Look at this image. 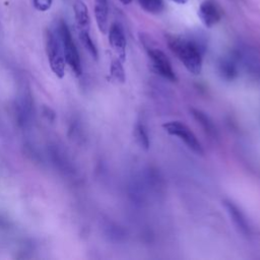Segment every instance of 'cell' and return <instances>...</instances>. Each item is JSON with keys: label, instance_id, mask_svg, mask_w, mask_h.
I'll use <instances>...</instances> for the list:
<instances>
[{"label": "cell", "instance_id": "cell-1", "mask_svg": "<svg viewBox=\"0 0 260 260\" xmlns=\"http://www.w3.org/2000/svg\"><path fill=\"white\" fill-rule=\"evenodd\" d=\"M167 43L173 54L192 74H200L203 66L202 50L200 46L189 39L179 36H168Z\"/></svg>", "mask_w": 260, "mask_h": 260}, {"label": "cell", "instance_id": "cell-2", "mask_svg": "<svg viewBox=\"0 0 260 260\" xmlns=\"http://www.w3.org/2000/svg\"><path fill=\"white\" fill-rule=\"evenodd\" d=\"M46 51L50 67L58 78L65 75V57L59 35L48 31L46 34Z\"/></svg>", "mask_w": 260, "mask_h": 260}, {"label": "cell", "instance_id": "cell-3", "mask_svg": "<svg viewBox=\"0 0 260 260\" xmlns=\"http://www.w3.org/2000/svg\"><path fill=\"white\" fill-rule=\"evenodd\" d=\"M58 35L60 37V41L62 44L66 63L69 65L71 70L77 76H79L82 73V66H81L78 50L73 41V38L71 36L68 26L63 21H61L59 24Z\"/></svg>", "mask_w": 260, "mask_h": 260}, {"label": "cell", "instance_id": "cell-4", "mask_svg": "<svg viewBox=\"0 0 260 260\" xmlns=\"http://www.w3.org/2000/svg\"><path fill=\"white\" fill-rule=\"evenodd\" d=\"M164 130L175 137H178L186 146L197 154H203L204 149L195 133L181 121H169L163 124Z\"/></svg>", "mask_w": 260, "mask_h": 260}, {"label": "cell", "instance_id": "cell-5", "mask_svg": "<svg viewBox=\"0 0 260 260\" xmlns=\"http://www.w3.org/2000/svg\"><path fill=\"white\" fill-rule=\"evenodd\" d=\"M147 55L151 62L154 71L169 81L175 82L178 80L175 70L168 56L159 48H147Z\"/></svg>", "mask_w": 260, "mask_h": 260}, {"label": "cell", "instance_id": "cell-6", "mask_svg": "<svg viewBox=\"0 0 260 260\" xmlns=\"http://www.w3.org/2000/svg\"><path fill=\"white\" fill-rule=\"evenodd\" d=\"M197 16L204 27L211 29L222 20V11L213 0H204L198 8Z\"/></svg>", "mask_w": 260, "mask_h": 260}, {"label": "cell", "instance_id": "cell-7", "mask_svg": "<svg viewBox=\"0 0 260 260\" xmlns=\"http://www.w3.org/2000/svg\"><path fill=\"white\" fill-rule=\"evenodd\" d=\"M108 38H109V44L111 48L114 50L118 58L122 62H124L126 57L127 43H126V37L123 31V28L117 23L112 24L111 27L108 29Z\"/></svg>", "mask_w": 260, "mask_h": 260}, {"label": "cell", "instance_id": "cell-8", "mask_svg": "<svg viewBox=\"0 0 260 260\" xmlns=\"http://www.w3.org/2000/svg\"><path fill=\"white\" fill-rule=\"evenodd\" d=\"M223 203L235 227L239 230L240 233H242L245 236H248L250 234V226L248 220L246 219L242 211L231 200L226 199L223 201Z\"/></svg>", "mask_w": 260, "mask_h": 260}, {"label": "cell", "instance_id": "cell-9", "mask_svg": "<svg viewBox=\"0 0 260 260\" xmlns=\"http://www.w3.org/2000/svg\"><path fill=\"white\" fill-rule=\"evenodd\" d=\"M33 116V101L29 92L23 93L17 103V118L22 126H27Z\"/></svg>", "mask_w": 260, "mask_h": 260}, {"label": "cell", "instance_id": "cell-10", "mask_svg": "<svg viewBox=\"0 0 260 260\" xmlns=\"http://www.w3.org/2000/svg\"><path fill=\"white\" fill-rule=\"evenodd\" d=\"M108 0H95V18L97 26L102 34L108 32Z\"/></svg>", "mask_w": 260, "mask_h": 260}, {"label": "cell", "instance_id": "cell-11", "mask_svg": "<svg viewBox=\"0 0 260 260\" xmlns=\"http://www.w3.org/2000/svg\"><path fill=\"white\" fill-rule=\"evenodd\" d=\"M73 12L78 31H89L91 18L89 15L88 7L82 0H74Z\"/></svg>", "mask_w": 260, "mask_h": 260}, {"label": "cell", "instance_id": "cell-12", "mask_svg": "<svg viewBox=\"0 0 260 260\" xmlns=\"http://www.w3.org/2000/svg\"><path fill=\"white\" fill-rule=\"evenodd\" d=\"M191 113H192L193 117L195 118V120L198 121V123H200V125L203 127L204 131L207 132V134L213 135V136H215L217 134V130H216V127H215L213 121L205 113H203L202 111L197 110V109H192Z\"/></svg>", "mask_w": 260, "mask_h": 260}, {"label": "cell", "instance_id": "cell-13", "mask_svg": "<svg viewBox=\"0 0 260 260\" xmlns=\"http://www.w3.org/2000/svg\"><path fill=\"white\" fill-rule=\"evenodd\" d=\"M140 8L151 15H159L165 9L164 0H138Z\"/></svg>", "mask_w": 260, "mask_h": 260}, {"label": "cell", "instance_id": "cell-14", "mask_svg": "<svg viewBox=\"0 0 260 260\" xmlns=\"http://www.w3.org/2000/svg\"><path fill=\"white\" fill-rule=\"evenodd\" d=\"M133 135H134V138H135L136 142L139 144L140 147H142L144 149L149 148V145H150L149 136H148L146 128L143 124L136 123V125L134 126Z\"/></svg>", "mask_w": 260, "mask_h": 260}, {"label": "cell", "instance_id": "cell-15", "mask_svg": "<svg viewBox=\"0 0 260 260\" xmlns=\"http://www.w3.org/2000/svg\"><path fill=\"white\" fill-rule=\"evenodd\" d=\"M122 63L123 62L118 58L112 60L110 65V76L114 81L119 83H124L126 80V74Z\"/></svg>", "mask_w": 260, "mask_h": 260}, {"label": "cell", "instance_id": "cell-16", "mask_svg": "<svg viewBox=\"0 0 260 260\" xmlns=\"http://www.w3.org/2000/svg\"><path fill=\"white\" fill-rule=\"evenodd\" d=\"M78 36H79L80 42L82 43V45L86 49V51L93 56V58L97 59L99 56L98 49H97L94 41L92 40V38L89 34V31H79Z\"/></svg>", "mask_w": 260, "mask_h": 260}, {"label": "cell", "instance_id": "cell-17", "mask_svg": "<svg viewBox=\"0 0 260 260\" xmlns=\"http://www.w3.org/2000/svg\"><path fill=\"white\" fill-rule=\"evenodd\" d=\"M52 3H53V0H33L34 8L41 13L49 11L52 7Z\"/></svg>", "mask_w": 260, "mask_h": 260}, {"label": "cell", "instance_id": "cell-18", "mask_svg": "<svg viewBox=\"0 0 260 260\" xmlns=\"http://www.w3.org/2000/svg\"><path fill=\"white\" fill-rule=\"evenodd\" d=\"M171 2H173V3L177 4V5H180V6H182V5H185V4H187V3H188V0H171Z\"/></svg>", "mask_w": 260, "mask_h": 260}, {"label": "cell", "instance_id": "cell-19", "mask_svg": "<svg viewBox=\"0 0 260 260\" xmlns=\"http://www.w3.org/2000/svg\"><path fill=\"white\" fill-rule=\"evenodd\" d=\"M119 2H120L123 6H129V5L132 3V0H119Z\"/></svg>", "mask_w": 260, "mask_h": 260}]
</instances>
